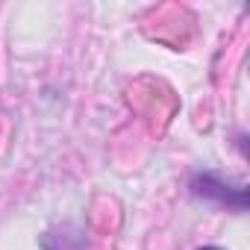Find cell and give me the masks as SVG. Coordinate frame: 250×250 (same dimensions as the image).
Masks as SVG:
<instances>
[{"label": "cell", "instance_id": "1", "mask_svg": "<svg viewBox=\"0 0 250 250\" xmlns=\"http://www.w3.org/2000/svg\"><path fill=\"white\" fill-rule=\"evenodd\" d=\"M191 194L200 197V200H212V203H218V206H232V209H238V212L247 209V191H244L241 186L232 188L229 183H224V180L215 177V174H194V180H191Z\"/></svg>", "mask_w": 250, "mask_h": 250}, {"label": "cell", "instance_id": "2", "mask_svg": "<svg viewBox=\"0 0 250 250\" xmlns=\"http://www.w3.org/2000/svg\"><path fill=\"white\" fill-rule=\"evenodd\" d=\"M200 250H221V247H200Z\"/></svg>", "mask_w": 250, "mask_h": 250}]
</instances>
